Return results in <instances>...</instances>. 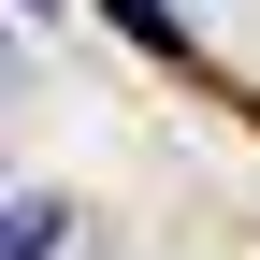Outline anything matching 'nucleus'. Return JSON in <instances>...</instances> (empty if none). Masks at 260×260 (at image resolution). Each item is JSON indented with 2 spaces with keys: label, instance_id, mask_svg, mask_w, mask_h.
Segmentation results:
<instances>
[{
  "label": "nucleus",
  "instance_id": "obj_2",
  "mask_svg": "<svg viewBox=\"0 0 260 260\" xmlns=\"http://www.w3.org/2000/svg\"><path fill=\"white\" fill-rule=\"evenodd\" d=\"M102 15L130 29V44H174V0H102Z\"/></svg>",
  "mask_w": 260,
  "mask_h": 260
},
{
  "label": "nucleus",
  "instance_id": "obj_1",
  "mask_svg": "<svg viewBox=\"0 0 260 260\" xmlns=\"http://www.w3.org/2000/svg\"><path fill=\"white\" fill-rule=\"evenodd\" d=\"M58 232H73V203H58V188H29V203H15V246H0V260H58Z\"/></svg>",
  "mask_w": 260,
  "mask_h": 260
},
{
  "label": "nucleus",
  "instance_id": "obj_3",
  "mask_svg": "<svg viewBox=\"0 0 260 260\" xmlns=\"http://www.w3.org/2000/svg\"><path fill=\"white\" fill-rule=\"evenodd\" d=\"M29 15H58V0H29Z\"/></svg>",
  "mask_w": 260,
  "mask_h": 260
}]
</instances>
